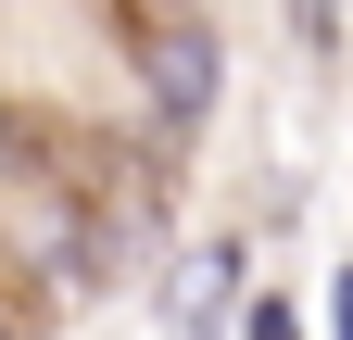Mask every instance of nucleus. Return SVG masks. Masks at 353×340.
I'll return each mask as SVG.
<instances>
[{
    "mask_svg": "<svg viewBox=\"0 0 353 340\" xmlns=\"http://www.w3.org/2000/svg\"><path fill=\"white\" fill-rule=\"evenodd\" d=\"M252 340H303V328H290V303H252Z\"/></svg>",
    "mask_w": 353,
    "mask_h": 340,
    "instance_id": "nucleus-3",
    "label": "nucleus"
},
{
    "mask_svg": "<svg viewBox=\"0 0 353 340\" xmlns=\"http://www.w3.org/2000/svg\"><path fill=\"white\" fill-rule=\"evenodd\" d=\"M152 101H164L176 126L214 114V38H202V25H164V38H152Z\"/></svg>",
    "mask_w": 353,
    "mask_h": 340,
    "instance_id": "nucleus-1",
    "label": "nucleus"
},
{
    "mask_svg": "<svg viewBox=\"0 0 353 340\" xmlns=\"http://www.w3.org/2000/svg\"><path fill=\"white\" fill-rule=\"evenodd\" d=\"M228 290H240V252H202V265L176 277V315H190V328H202V315H228Z\"/></svg>",
    "mask_w": 353,
    "mask_h": 340,
    "instance_id": "nucleus-2",
    "label": "nucleus"
},
{
    "mask_svg": "<svg viewBox=\"0 0 353 340\" xmlns=\"http://www.w3.org/2000/svg\"><path fill=\"white\" fill-rule=\"evenodd\" d=\"M0 340H13V328H0Z\"/></svg>",
    "mask_w": 353,
    "mask_h": 340,
    "instance_id": "nucleus-5",
    "label": "nucleus"
},
{
    "mask_svg": "<svg viewBox=\"0 0 353 340\" xmlns=\"http://www.w3.org/2000/svg\"><path fill=\"white\" fill-rule=\"evenodd\" d=\"M341 340H353V277H341Z\"/></svg>",
    "mask_w": 353,
    "mask_h": 340,
    "instance_id": "nucleus-4",
    "label": "nucleus"
}]
</instances>
